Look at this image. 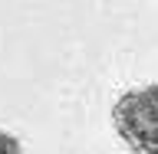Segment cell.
Segmentation results:
<instances>
[{
  "label": "cell",
  "mask_w": 158,
  "mask_h": 154,
  "mask_svg": "<svg viewBox=\"0 0 158 154\" xmlns=\"http://www.w3.org/2000/svg\"><path fill=\"white\" fill-rule=\"evenodd\" d=\"M112 125L135 154H158V85H142L118 95Z\"/></svg>",
  "instance_id": "cell-1"
},
{
  "label": "cell",
  "mask_w": 158,
  "mask_h": 154,
  "mask_svg": "<svg viewBox=\"0 0 158 154\" xmlns=\"http://www.w3.org/2000/svg\"><path fill=\"white\" fill-rule=\"evenodd\" d=\"M0 154H23V144L3 128H0Z\"/></svg>",
  "instance_id": "cell-2"
}]
</instances>
